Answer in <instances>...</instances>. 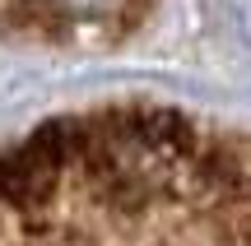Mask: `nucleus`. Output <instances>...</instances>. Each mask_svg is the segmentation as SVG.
I'll use <instances>...</instances> for the list:
<instances>
[{
  "mask_svg": "<svg viewBox=\"0 0 251 246\" xmlns=\"http://www.w3.org/2000/svg\"><path fill=\"white\" fill-rule=\"evenodd\" d=\"M0 246H251V126L158 102L42 121L0 144Z\"/></svg>",
  "mask_w": 251,
  "mask_h": 246,
  "instance_id": "obj_1",
  "label": "nucleus"
}]
</instances>
